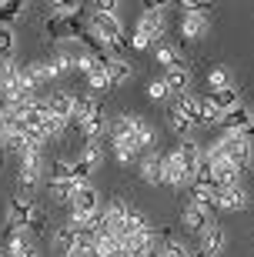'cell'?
Returning a JSON list of instances; mask_svg holds the SVG:
<instances>
[{
	"instance_id": "d6986e66",
	"label": "cell",
	"mask_w": 254,
	"mask_h": 257,
	"mask_svg": "<svg viewBox=\"0 0 254 257\" xmlns=\"http://www.w3.org/2000/svg\"><path fill=\"white\" fill-rule=\"evenodd\" d=\"M47 187H50V197H54V204H70L80 184H77V181H50Z\"/></svg>"
},
{
	"instance_id": "7a4b0ae2",
	"label": "cell",
	"mask_w": 254,
	"mask_h": 257,
	"mask_svg": "<svg viewBox=\"0 0 254 257\" xmlns=\"http://www.w3.org/2000/svg\"><path fill=\"white\" fill-rule=\"evenodd\" d=\"M221 147H224V154H227V161L234 164L237 171L244 174L247 167H251V161H254V147H251V141H247L244 134H227L224 141H217Z\"/></svg>"
},
{
	"instance_id": "5bb4252c",
	"label": "cell",
	"mask_w": 254,
	"mask_h": 257,
	"mask_svg": "<svg viewBox=\"0 0 254 257\" xmlns=\"http://www.w3.org/2000/svg\"><path fill=\"white\" fill-rule=\"evenodd\" d=\"M17 80H20V64H17V60L0 64V97H4V100L17 90Z\"/></svg>"
},
{
	"instance_id": "2e32d148",
	"label": "cell",
	"mask_w": 254,
	"mask_h": 257,
	"mask_svg": "<svg viewBox=\"0 0 254 257\" xmlns=\"http://www.w3.org/2000/svg\"><path fill=\"white\" fill-rule=\"evenodd\" d=\"M164 87H167V90H174V94H188L191 70H188V67H171L167 74H164Z\"/></svg>"
},
{
	"instance_id": "e575fe53",
	"label": "cell",
	"mask_w": 254,
	"mask_h": 257,
	"mask_svg": "<svg viewBox=\"0 0 254 257\" xmlns=\"http://www.w3.org/2000/svg\"><path fill=\"white\" fill-rule=\"evenodd\" d=\"M244 137H247V141H251V137H254V110H251V124H247V131H244Z\"/></svg>"
},
{
	"instance_id": "4316f807",
	"label": "cell",
	"mask_w": 254,
	"mask_h": 257,
	"mask_svg": "<svg viewBox=\"0 0 254 257\" xmlns=\"http://www.w3.org/2000/svg\"><path fill=\"white\" fill-rule=\"evenodd\" d=\"M50 181H74V164L70 161H54L47 167V184Z\"/></svg>"
},
{
	"instance_id": "d6a6232c",
	"label": "cell",
	"mask_w": 254,
	"mask_h": 257,
	"mask_svg": "<svg viewBox=\"0 0 254 257\" xmlns=\"http://www.w3.org/2000/svg\"><path fill=\"white\" fill-rule=\"evenodd\" d=\"M184 10H188L191 17H201V20H207L214 7H211V4H198V0H191V4H184Z\"/></svg>"
},
{
	"instance_id": "603a6c76",
	"label": "cell",
	"mask_w": 254,
	"mask_h": 257,
	"mask_svg": "<svg viewBox=\"0 0 254 257\" xmlns=\"http://www.w3.org/2000/svg\"><path fill=\"white\" fill-rule=\"evenodd\" d=\"M114 147V157H117V164H131L134 157H137V147H134L131 137H117V141H111Z\"/></svg>"
},
{
	"instance_id": "e0dca14e",
	"label": "cell",
	"mask_w": 254,
	"mask_h": 257,
	"mask_svg": "<svg viewBox=\"0 0 254 257\" xmlns=\"http://www.w3.org/2000/svg\"><path fill=\"white\" fill-rule=\"evenodd\" d=\"M204 34H207V20H201V17H191V14H184V17H181V37L188 40V44L201 40Z\"/></svg>"
},
{
	"instance_id": "cb8c5ba5",
	"label": "cell",
	"mask_w": 254,
	"mask_h": 257,
	"mask_svg": "<svg viewBox=\"0 0 254 257\" xmlns=\"http://www.w3.org/2000/svg\"><path fill=\"white\" fill-rule=\"evenodd\" d=\"M167 127H171L174 134H178V137H184V134H188L194 124L188 120V114H184L181 107H174V104H171V110H167Z\"/></svg>"
},
{
	"instance_id": "f546056e",
	"label": "cell",
	"mask_w": 254,
	"mask_h": 257,
	"mask_svg": "<svg viewBox=\"0 0 254 257\" xmlns=\"http://www.w3.org/2000/svg\"><path fill=\"white\" fill-rule=\"evenodd\" d=\"M87 84H91V90H111V77H107V67H97L94 74H87Z\"/></svg>"
},
{
	"instance_id": "8fae6325",
	"label": "cell",
	"mask_w": 254,
	"mask_h": 257,
	"mask_svg": "<svg viewBox=\"0 0 254 257\" xmlns=\"http://www.w3.org/2000/svg\"><path fill=\"white\" fill-rule=\"evenodd\" d=\"M217 124L224 127L227 134H244V131H247V124H251V110L237 104L234 110H227V114H221V120H217Z\"/></svg>"
},
{
	"instance_id": "83f0119b",
	"label": "cell",
	"mask_w": 254,
	"mask_h": 257,
	"mask_svg": "<svg viewBox=\"0 0 254 257\" xmlns=\"http://www.w3.org/2000/svg\"><path fill=\"white\" fill-rule=\"evenodd\" d=\"M24 10H27V4H20V0H7V4H0V27H10V20H17Z\"/></svg>"
},
{
	"instance_id": "8992f818",
	"label": "cell",
	"mask_w": 254,
	"mask_h": 257,
	"mask_svg": "<svg viewBox=\"0 0 254 257\" xmlns=\"http://www.w3.org/2000/svg\"><path fill=\"white\" fill-rule=\"evenodd\" d=\"M214 197H217V207H221V210H244L247 204H251L241 184H231V187H217Z\"/></svg>"
},
{
	"instance_id": "3957f363",
	"label": "cell",
	"mask_w": 254,
	"mask_h": 257,
	"mask_svg": "<svg viewBox=\"0 0 254 257\" xmlns=\"http://www.w3.org/2000/svg\"><path fill=\"white\" fill-rule=\"evenodd\" d=\"M164 7L167 4H151V0H144V14H141V24L134 34H141L147 40H160L164 37Z\"/></svg>"
},
{
	"instance_id": "4dcf8cb0",
	"label": "cell",
	"mask_w": 254,
	"mask_h": 257,
	"mask_svg": "<svg viewBox=\"0 0 254 257\" xmlns=\"http://www.w3.org/2000/svg\"><path fill=\"white\" fill-rule=\"evenodd\" d=\"M224 87H231L227 70H224V67H214V70L207 74V90H224Z\"/></svg>"
},
{
	"instance_id": "4fadbf2b",
	"label": "cell",
	"mask_w": 254,
	"mask_h": 257,
	"mask_svg": "<svg viewBox=\"0 0 254 257\" xmlns=\"http://www.w3.org/2000/svg\"><path fill=\"white\" fill-rule=\"evenodd\" d=\"M77 131L84 134V141H87V144H97V137H101V134L107 131V120H104V104L97 107V110H94L91 117H87V120H84L80 127H77Z\"/></svg>"
},
{
	"instance_id": "d4e9b609",
	"label": "cell",
	"mask_w": 254,
	"mask_h": 257,
	"mask_svg": "<svg viewBox=\"0 0 254 257\" xmlns=\"http://www.w3.org/2000/svg\"><path fill=\"white\" fill-rule=\"evenodd\" d=\"M7 257H37V247H34V240L24 234V237H17L14 244H7Z\"/></svg>"
},
{
	"instance_id": "484cf974",
	"label": "cell",
	"mask_w": 254,
	"mask_h": 257,
	"mask_svg": "<svg viewBox=\"0 0 254 257\" xmlns=\"http://www.w3.org/2000/svg\"><path fill=\"white\" fill-rule=\"evenodd\" d=\"M14 47H17L14 27H0V64H7V60H14Z\"/></svg>"
},
{
	"instance_id": "ac0fdd59",
	"label": "cell",
	"mask_w": 254,
	"mask_h": 257,
	"mask_svg": "<svg viewBox=\"0 0 254 257\" xmlns=\"http://www.w3.org/2000/svg\"><path fill=\"white\" fill-rule=\"evenodd\" d=\"M181 220H184V227H188L191 234H198V237L204 234L207 224H211V217H207L201 207H194V204H188V207H184V217H181Z\"/></svg>"
},
{
	"instance_id": "ba28073f",
	"label": "cell",
	"mask_w": 254,
	"mask_h": 257,
	"mask_svg": "<svg viewBox=\"0 0 254 257\" xmlns=\"http://www.w3.org/2000/svg\"><path fill=\"white\" fill-rule=\"evenodd\" d=\"M221 247H224V227H221L217 220H211V224L204 227V234H201V247L198 250L204 257H217Z\"/></svg>"
},
{
	"instance_id": "6da1fadb",
	"label": "cell",
	"mask_w": 254,
	"mask_h": 257,
	"mask_svg": "<svg viewBox=\"0 0 254 257\" xmlns=\"http://www.w3.org/2000/svg\"><path fill=\"white\" fill-rule=\"evenodd\" d=\"M87 24H91V30H94L101 40H107V47L121 57V50H124V27H121V20L114 17V14H101V10H91L87 14Z\"/></svg>"
},
{
	"instance_id": "9a60e30c",
	"label": "cell",
	"mask_w": 254,
	"mask_h": 257,
	"mask_svg": "<svg viewBox=\"0 0 254 257\" xmlns=\"http://www.w3.org/2000/svg\"><path fill=\"white\" fill-rule=\"evenodd\" d=\"M204 100L211 107H217L221 114H227V110H234V107H237V90H234V87H224V90H207Z\"/></svg>"
},
{
	"instance_id": "ffe728a7",
	"label": "cell",
	"mask_w": 254,
	"mask_h": 257,
	"mask_svg": "<svg viewBox=\"0 0 254 257\" xmlns=\"http://www.w3.org/2000/svg\"><path fill=\"white\" fill-rule=\"evenodd\" d=\"M74 244H77V234L70 224H60V227L54 230V247L60 250V257L64 254H74Z\"/></svg>"
},
{
	"instance_id": "1f68e13d",
	"label": "cell",
	"mask_w": 254,
	"mask_h": 257,
	"mask_svg": "<svg viewBox=\"0 0 254 257\" xmlns=\"http://www.w3.org/2000/svg\"><path fill=\"white\" fill-rule=\"evenodd\" d=\"M157 64H164L167 70H171V67H181V54L174 47H160L157 50Z\"/></svg>"
},
{
	"instance_id": "7c38bea8",
	"label": "cell",
	"mask_w": 254,
	"mask_h": 257,
	"mask_svg": "<svg viewBox=\"0 0 254 257\" xmlns=\"http://www.w3.org/2000/svg\"><path fill=\"white\" fill-rule=\"evenodd\" d=\"M97 107H101V100H97V94H84V97H74V114H70V127H80L87 120V117L94 114Z\"/></svg>"
},
{
	"instance_id": "7402d4cb",
	"label": "cell",
	"mask_w": 254,
	"mask_h": 257,
	"mask_svg": "<svg viewBox=\"0 0 254 257\" xmlns=\"http://www.w3.org/2000/svg\"><path fill=\"white\" fill-rule=\"evenodd\" d=\"M137 171H141L144 184H160V154H147Z\"/></svg>"
},
{
	"instance_id": "30bf717a",
	"label": "cell",
	"mask_w": 254,
	"mask_h": 257,
	"mask_svg": "<svg viewBox=\"0 0 254 257\" xmlns=\"http://www.w3.org/2000/svg\"><path fill=\"white\" fill-rule=\"evenodd\" d=\"M47 110L60 120H67L70 127V114H74V94H67V90H50L47 94Z\"/></svg>"
},
{
	"instance_id": "5b68a950",
	"label": "cell",
	"mask_w": 254,
	"mask_h": 257,
	"mask_svg": "<svg viewBox=\"0 0 254 257\" xmlns=\"http://www.w3.org/2000/svg\"><path fill=\"white\" fill-rule=\"evenodd\" d=\"M97 210H101V194H97L91 184H80L74 200H70V214H74V217H94Z\"/></svg>"
},
{
	"instance_id": "52a82bcc",
	"label": "cell",
	"mask_w": 254,
	"mask_h": 257,
	"mask_svg": "<svg viewBox=\"0 0 254 257\" xmlns=\"http://www.w3.org/2000/svg\"><path fill=\"white\" fill-rule=\"evenodd\" d=\"M178 157H181V167H184V177H188V184H191V181H194V174H198V167H201L204 151H201L194 141H184L178 147Z\"/></svg>"
},
{
	"instance_id": "44dd1931",
	"label": "cell",
	"mask_w": 254,
	"mask_h": 257,
	"mask_svg": "<svg viewBox=\"0 0 254 257\" xmlns=\"http://www.w3.org/2000/svg\"><path fill=\"white\" fill-rule=\"evenodd\" d=\"M131 74H134V67L127 64V57H114L111 64H107V77H111V87L124 84V80H131Z\"/></svg>"
},
{
	"instance_id": "f1b7e54d",
	"label": "cell",
	"mask_w": 254,
	"mask_h": 257,
	"mask_svg": "<svg viewBox=\"0 0 254 257\" xmlns=\"http://www.w3.org/2000/svg\"><path fill=\"white\" fill-rule=\"evenodd\" d=\"M27 230L30 234H34V237H44V234H47V214H44V207H34L30 210V220H27Z\"/></svg>"
},
{
	"instance_id": "9c48e42d",
	"label": "cell",
	"mask_w": 254,
	"mask_h": 257,
	"mask_svg": "<svg viewBox=\"0 0 254 257\" xmlns=\"http://www.w3.org/2000/svg\"><path fill=\"white\" fill-rule=\"evenodd\" d=\"M174 107H181L194 127H207V120H204V100H201V97H194V94H178V97H174Z\"/></svg>"
},
{
	"instance_id": "277c9868",
	"label": "cell",
	"mask_w": 254,
	"mask_h": 257,
	"mask_svg": "<svg viewBox=\"0 0 254 257\" xmlns=\"http://www.w3.org/2000/svg\"><path fill=\"white\" fill-rule=\"evenodd\" d=\"M160 184H164V187H171V191L188 187V177H184V167H181L178 151L160 154Z\"/></svg>"
},
{
	"instance_id": "836d02e7",
	"label": "cell",
	"mask_w": 254,
	"mask_h": 257,
	"mask_svg": "<svg viewBox=\"0 0 254 257\" xmlns=\"http://www.w3.org/2000/svg\"><path fill=\"white\" fill-rule=\"evenodd\" d=\"M164 94H167V87H164V80H151V84H147V97H151V100H160Z\"/></svg>"
}]
</instances>
